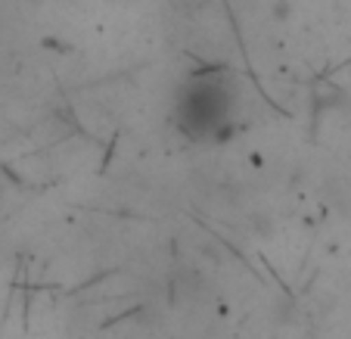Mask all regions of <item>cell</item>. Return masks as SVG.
Here are the masks:
<instances>
[{
  "label": "cell",
  "mask_w": 351,
  "mask_h": 339,
  "mask_svg": "<svg viewBox=\"0 0 351 339\" xmlns=\"http://www.w3.org/2000/svg\"><path fill=\"white\" fill-rule=\"evenodd\" d=\"M233 115V75L224 66H202L180 84L174 125L190 140H208L227 131Z\"/></svg>",
  "instance_id": "cell-1"
}]
</instances>
